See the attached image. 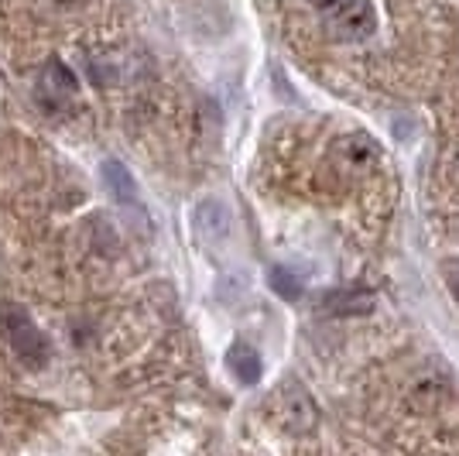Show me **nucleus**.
Wrapping results in <instances>:
<instances>
[{"mask_svg": "<svg viewBox=\"0 0 459 456\" xmlns=\"http://www.w3.org/2000/svg\"><path fill=\"white\" fill-rule=\"evenodd\" d=\"M103 179H107V189L114 192V199H120V203H134L137 199V182L127 165H120L114 158L103 162Z\"/></svg>", "mask_w": 459, "mask_h": 456, "instance_id": "nucleus-8", "label": "nucleus"}, {"mask_svg": "<svg viewBox=\"0 0 459 456\" xmlns=\"http://www.w3.org/2000/svg\"><path fill=\"white\" fill-rule=\"evenodd\" d=\"M274 412L281 418V425L291 429V433H312L316 422H319V412H316V405H312V395H308L302 384H295V381H288V384L278 388V395H274Z\"/></svg>", "mask_w": 459, "mask_h": 456, "instance_id": "nucleus-4", "label": "nucleus"}, {"mask_svg": "<svg viewBox=\"0 0 459 456\" xmlns=\"http://www.w3.org/2000/svg\"><path fill=\"white\" fill-rule=\"evenodd\" d=\"M271 288H274L281 299H288V303H295V299L302 295V282H299L288 267H271Z\"/></svg>", "mask_w": 459, "mask_h": 456, "instance_id": "nucleus-10", "label": "nucleus"}, {"mask_svg": "<svg viewBox=\"0 0 459 456\" xmlns=\"http://www.w3.org/2000/svg\"><path fill=\"white\" fill-rule=\"evenodd\" d=\"M227 364L244 384H254L261 378V357H257V350H250L247 343H233L227 354Z\"/></svg>", "mask_w": 459, "mask_h": 456, "instance_id": "nucleus-9", "label": "nucleus"}, {"mask_svg": "<svg viewBox=\"0 0 459 456\" xmlns=\"http://www.w3.org/2000/svg\"><path fill=\"white\" fill-rule=\"evenodd\" d=\"M230 227V216L223 203L220 199H203L199 206H195V230L203 233V237H210V241H220Z\"/></svg>", "mask_w": 459, "mask_h": 456, "instance_id": "nucleus-7", "label": "nucleus"}, {"mask_svg": "<svg viewBox=\"0 0 459 456\" xmlns=\"http://www.w3.org/2000/svg\"><path fill=\"white\" fill-rule=\"evenodd\" d=\"M333 169L336 175H343V179H360L367 171L374 169L377 162H381V148H377V141L370 137V134H343L336 145H333Z\"/></svg>", "mask_w": 459, "mask_h": 456, "instance_id": "nucleus-3", "label": "nucleus"}, {"mask_svg": "<svg viewBox=\"0 0 459 456\" xmlns=\"http://www.w3.org/2000/svg\"><path fill=\"white\" fill-rule=\"evenodd\" d=\"M79 96V79L76 73L62 62V58H52L45 66V73L39 79V100L48 114H62L73 100Z\"/></svg>", "mask_w": 459, "mask_h": 456, "instance_id": "nucleus-5", "label": "nucleus"}, {"mask_svg": "<svg viewBox=\"0 0 459 456\" xmlns=\"http://www.w3.org/2000/svg\"><path fill=\"white\" fill-rule=\"evenodd\" d=\"M323 309L333 316H364L374 309V295L364 288H336L323 299Z\"/></svg>", "mask_w": 459, "mask_h": 456, "instance_id": "nucleus-6", "label": "nucleus"}, {"mask_svg": "<svg viewBox=\"0 0 459 456\" xmlns=\"http://www.w3.org/2000/svg\"><path fill=\"white\" fill-rule=\"evenodd\" d=\"M0 337L11 343V350L28 367H41V364L48 361V340L35 329V323L21 312L18 305L0 309Z\"/></svg>", "mask_w": 459, "mask_h": 456, "instance_id": "nucleus-2", "label": "nucleus"}, {"mask_svg": "<svg viewBox=\"0 0 459 456\" xmlns=\"http://www.w3.org/2000/svg\"><path fill=\"white\" fill-rule=\"evenodd\" d=\"M333 39L367 41L377 31V11L370 0H316Z\"/></svg>", "mask_w": 459, "mask_h": 456, "instance_id": "nucleus-1", "label": "nucleus"}]
</instances>
